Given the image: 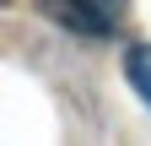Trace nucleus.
I'll list each match as a JSON object with an SVG mask.
<instances>
[{
    "mask_svg": "<svg viewBox=\"0 0 151 146\" xmlns=\"http://www.w3.org/2000/svg\"><path fill=\"white\" fill-rule=\"evenodd\" d=\"M43 6L60 16L65 27L86 33V38H108L124 16V0H43Z\"/></svg>",
    "mask_w": 151,
    "mask_h": 146,
    "instance_id": "obj_1",
    "label": "nucleus"
},
{
    "mask_svg": "<svg viewBox=\"0 0 151 146\" xmlns=\"http://www.w3.org/2000/svg\"><path fill=\"white\" fill-rule=\"evenodd\" d=\"M124 76H129V87L140 92V103H151V43H135V49H129Z\"/></svg>",
    "mask_w": 151,
    "mask_h": 146,
    "instance_id": "obj_2",
    "label": "nucleus"
}]
</instances>
